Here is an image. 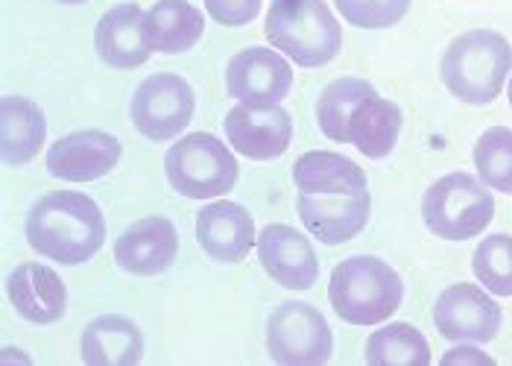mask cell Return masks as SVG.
Listing matches in <instances>:
<instances>
[{
  "instance_id": "1",
  "label": "cell",
  "mask_w": 512,
  "mask_h": 366,
  "mask_svg": "<svg viewBox=\"0 0 512 366\" xmlns=\"http://www.w3.org/2000/svg\"><path fill=\"white\" fill-rule=\"evenodd\" d=\"M24 232L39 255L65 267L91 261L106 244L100 205L79 191H47L30 208Z\"/></svg>"
},
{
  "instance_id": "2",
  "label": "cell",
  "mask_w": 512,
  "mask_h": 366,
  "mask_svg": "<svg viewBox=\"0 0 512 366\" xmlns=\"http://www.w3.org/2000/svg\"><path fill=\"white\" fill-rule=\"evenodd\" d=\"M512 44L495 30H469L448 44L439 62L442 85L466 106H489L507 88Z\"/></svg>"
},
{
  "instance_id": "3",
  "label": "cell",
  "mask_w": 512,
  "mask_h": 366,
  "mask_svg": "<svg viewBox=\"0 0 512 366\" xmlns=\"http://www.w3.org/2000/svg\"><path fill=\"white\" fill-rule=\"evenodd\" d=\"M264 36L273 50L302 68L334 62L343 47V27L325 0H273Z\"/></svg>"
},
{
  "instance_id": "4",
  "label": "cell",
  "mask_w": 512,
  "mask_h": 366,
  "mask_svg": "<svg viewBox=\"0 0 512 366\" xmlns=\"http://www.w3.org/2000/svg\"><path fill=\"white\" fill-rule=\"evenodd\" d=\"M328 299L340 320L352 326H378L401 308L404 282L387 261L375 255H352L334 267Z\"/></svg>"
},
{
  "instance_id": "5",
  "label": "cell",
  "mask_w": 512,
  "mask_h": 366,
  "mask_svg": "<svg viewBox=\"0 0 512 366\" xmlns=\"http://www.w3.org/2000/svg\"><path fill=\"white\" fill-rule=\"evenodd\" d=\"M164 173L176 194L188 200H217L235 188L240 167L217 135L191 132L167 150Z\"/></svg>"
},
{
  "instance_id": "6",
  "label": "cell",
  "mask_w": 512,
  "mask_h": 366,
  "mask_svg": "<svg viewBox=\"0 0 512 366\" xmlns=\"http://www.w3.org/2000/svg\"><path fill=\"white\" fill-rule=\"evenodd\" d=\"M495 217L489 188L463 170L445 173L422 197V220L442 241H472Z\"/></svg>"
},
{
  "instance_id": "7",
  "label": "cell",
  "mask_w": 512,
  "mask_h": 366,
  "mask_svg": "<svg viewBox=\"0 0 512 366\" xmlns=\"http://www.w3.org/2000/svg\"><path fill=\"white\" fill-rule=\"evenodd\" d=\"M267 349L276 364H325L334 352V334L319 308L308 302H284L267 320Z\"/></svg>"
},
{
  "instance_id": "8",
  "label": "cell",
  "mask_w": 512,
  "mask_h": 366,
  "mask_svg": "<svg viewBox=\"0 0 512 366\" xmlns=\"http://www.w3.org/2000/svg\"><path fill=\"white\" fill-rule=\"evenodd\" d=\"M197 97L179 74H153L132 94V123L147 141H170L194 118Z\"/></svg>"
},
{
  "instance_id": "9",
  "label": "cell",
  "mask_w": 512,
  "mask_h": 366,
  "mask_svg": "<svg viewBox=\"0 0 512 366\" xmlns=\"http://www.w3.org/2000/svg\"><path fill=\"white\" fill-rule=\"evenodd\" d=\"M501 305L486 287H445L434 302V326L448 343H489L501 331Z\"/></svg>"
},
{
  "instance_id": "10",
  "label": "cell",
  "mask_w": 512,
  "mask_h": 366,
  "mask_svg": "<svg viewBox=\"0 0 512 366\" xmlns=\"http://www.w3.org/2000/svg\"><path fill=\"white\" fill-rule=\"evenodd\" d=\"M290 88L293 68L270 47H246L226 65V91L243 106H278Z\"/></svg>"
},
{
  "instance_id": "11",
  "label": "cell",
  "mask_w": 512,
  "mask_h": 366,
  "mask_svg": "<svg viewBox=\"0 0 512 366\" xmlns=\"http://www.w3.org/2000/svg\"><path fill=\"white\" fill-rule=\"evenodd\" d=\"M226 138L237 156H246L252 162H273L287 153L293 141V121L278 106H235L226 121Z\"/></svg>"
},
{
  "instance_id": "12",
  "label": "cell",
  "mask_w": 512,
  "mask_h": 366,
  "mask_svg": "<svg viewBox=\"0 0 512 366\" xmlns=\"http://www.w3.org/2000/svg\"><path fill=\"white\" fill-rule=\"evenodd\" d=\"M120 141L103 129H79L50 144L44 164L50 176L65 182H97L120 162Z\"/></svg>"
},
{
  "instance_id": "13",
  "label": "cell",
  "mask_w": 512,
  "mask_h": 366,
  "mask_svg": "<svg viewBox=\"0 0 512 366\" xmlns=\"http://www.w3.org/2000/svg\"><path fill=\"white\" fill-rule=\"evenodd\" d=\"M258 261L264 273L284 290H311L319 279V258H316L311 241L287 226V223H270L258 235Z\"/></svg>"
},
{
  "instance_id": "14",
  "label": "cell",
  "mask_w": 512,
  "mask_h": 366,
  "mask_svg": "<svg viewBox=\"0 0 512 366\" xmlns=\"http://www.w3.org/2000/svg\"><path fill=\"white\" fill-rule=\"evenodd\" d=\"M296 211L302 226L325 246L349 244L357 238L372 214L369 191L360 194H299Z\"/></svg>"
},
{
  "instance_id": "15",
  "label": "cell",
  "mask_w": 512,
  "mask_h": 366,
  "mask_svg": "<svg viewBox=\"0 0 512 366\" xmlns=\"http://www.w3.org/2000/svg\"><path fill=\"white\" fill-rule=\"evenodd\" d=\"M6 296L21 320L33 326H53L68 311V287L50 267L24 261L6 279Z\"/></svg>"
},
{
  "instance_id": "16",
  "label": "cell",
  "mask_w": 512,
  "mask_h": 366,
  "mask_svg": "<svg viewBox=\"0 0 512 366\" xmlns=\"http://www.w3.org/2000/svg\"><path fill=\"white\" fill-rule=\"evenodd\" d=\"M197 241L202 252L220 264H240L255 244V220L243 205L217 200L199 208Z\"/></svg>"
},
{
  "instance_id": "17",
  "label": "cell",
  "mask_w": 512,
  "mask_h": 366,
  "mask_svg": "<svg viewBox=\"0 0 512 366\" xmlns=\"http://www.w3.org/2000/svg\"><path fill=\"white\" fill-rule=\"evenodd\" d=\"M179 255V232L167 217H144L115 241V264L132 276H158Z\"/></svg>"
},
{
  "instance_id": "18",
  "label": "cell",
  "mask_w": 512,
  "mask_h": 366,
  "mask_svg": "<svg viewBox=\"0 0 512 366\" xmlns=\"http://www.w3.org/2000/svg\"><path fill=\"white\" fill-rule=\"evenodd\" d=\"M94 50L97 56L115 68L132 71L150 59V44L144 39V12L138 3H118L112 6L94 30Z\"/></svg>"
},
{
  "instance_id": "19",
  "label": "cell",
  "mask_w": 512,
  "mask_h": 366,
  "mask_svg": "<svg viewBox=\"0 0 512 366\" xmlns=\"http://www.w3.org/2000/svg\"><path fill=\"white\" fill-rule=\"evenodd\" d=\"M79 352L91 366H132L144 358V334L129 317L103 314L82 328Z\"/></svg>"
},
{
  "instance_id": "20",
  "label": "cell",
  "mask_w": 512,
  "mask_h": 366,
  "mask_svg": "<svg viewBox=\"0 0 512 366\" xmlns=\"http://www.w3.org/2000/svg\"><path fill=\"white\" fill-rule=\"evenodd\" d=\"M47 121L30 97L6 94L0 103V150L6 164H30L44 150Z\"/></svg>"
},
{
  "instance_id": "21",
  "label": "cell",
  "mask_w": 512,
  "mask_h": 366,
  "mask_svg": "<svg viewBox=\"0 0 512 366\" xmlns=\"http://www.w3.org/2000/svg\"><path fill=\"white\" fill-rule=\"evenodd\" d=\"M205 33V15L188 0H158L144 12V39L156 53H185Z\"/></svg>"
},
{
  "instance_id": "22",
  "label": "cell",
  "mask_w": 512,
  "mask_h": 366,
  "mask_svg": "<svg viewBox=\"0 0 512 366\" xmlns=\"http://www.w3.org/2000/svg\"><path fill=\"white\" fill-rule=\"evenodd\" d=\"M293 185L299 194H360L369 191L363 167L340 153L311 150L293 164Z\"/></svg>"
},
{
  "instance_id": "23",
  "label": "cell",
  "mask_w": 512,
  "mask_h": 366,
  "mask_svg": "<svg viewBox=\"0 0 512 366\" xmlns=\"http://www.w3.org/2000/svg\"><path fill=\"white\" fill-rule=\"evenodd\" d=\"M401 121H404L401 109L393 100L375 94L355 109L349 121V144L360 150L366 159H375V162L387 159L398 144Z\"/></svg>"
},
{
  "instance_id": "24",
  "label": "cell",
  "mask_w": 512,
  "mask_h": 366,
  "mask_svg": "<svg viewBox=\"0 0 512 366\" xmlns=\"http://www.w3.org/2000/svg\"><path fill=\"white\" fill-rule=\"evenodd\" d=\"M375 94H378L375 85L360 77H340V80L328 82L316 103V123L322 135L337 144H349V121L355 109Z\"/></svg>"
},
{
  "instance_id": "25",
  "label": "cell",
  "mask_w": 512,
  "mask_h": 366,
  "mask_svg": "<svg viewBox=\"0 0 512 366\" xmlns=\"http://www.w3.org/2000/svg\"><path fill=\"white\" fill-rule=\"evenodd\" d=\"M366 361L375 366H428L431 364V343L410 323H390V326L372 331V337L366 340Z\"/></svg>"
},
{
  "instance_id": "26",
  "label": "cell",
  "mask_w": 512,
  "mask_h": 366,
  "mask_svg": "<svg viewBox=\"0 0 512 366\" xmlns=\"http://www.w3.org/2000/svg\"><path fill=\"white\" fill-rule=\"evenodd\" d=\"M474 167L486 188L512 194V129L489 126L474 144Z\"/></svg>"
},
{
  "instance_id": "27",
  "label": "cell",
  "mask_w": 512,
  "mask_h": 366,
  "mask_svg": "<svg viewBox=\"0 0 512 366\" xmlns=\"http://www.w3.org/2000/svg\"><path fill=\"white\" fill-rule=\"evenodd\" d=\"M477 282L492 296H512V235H489L472 255Z\"/></svg>"
},
{
  "instance_id": "28",
  "label": "cell",
  "mask_w": 512,
  "mask_h": 366,
  "mask_svg": "<svg viewBox=\"0 0 512 366\" xmlns=\"http://www.w3.org/2000/svg\"><path fill=\"white\" fill-rule=\"evenodd\" d=\"M413 0H334L337 12L360 30H387L395 27Z\"/></svg>"
},
{
  "instance_id": "29",
  "label": "cell",
  "mask_w": 512,
  "mask_h": 366,
  "mask_svg": "<svg viewBox=\"0 0 512 366\" xmlns=\"http://www.w3.org/2000/svg\"><path fill=\"white\" fill-rule=\"evenodd\" d=\"M264 0H205L208 18H214L223 27H246L261 12Z\"/></svg>"
},
{
  "instance_id": "30",
  "label": "cell",
  "mask_w": 512,
  "mask_h": 366,
  "mask_svg": "<svg viewBox=\"0 0 512 366\" xmlns=\"http://www.w3.org/2000/svg\"><path fill=\"white\" fill-rule=\"evenodd\" d=\"M442 364H480V366H492L495 361L486 355V352H480L477 349V343H460V346H454V349H448L445 355H442Z\"/></svg>"
},
{
  "instance_id": "31",
  "label": "cell",
  "mask_w": 512,
  "mask_h": 366,
  "mask_svg": "<svg viewBox=\"0 0 512 366\" xmlns=\"http://www.w3.org/2000/svg\"><path fill=\"white\" fill-rule=\"evenodd\" d=\"M59 3H68V6H79V3H88V0H59Z\"/></svg>"
},
{
  "instance_id": "32",
  "label": "cell",
  "mask_w": 512,
  "mask_h": 366,
  "mask_svg": "<svg viewBox=\"0 0 512 366\" xmlns=\"http://www.w3.org/2000/svg\"><path fill=\"white\" fill-rule=\"evenodd\" d=\"M507 97H510V106H512V77L507 80Z\"/></svg>"
}]
</instances>
